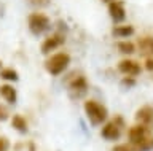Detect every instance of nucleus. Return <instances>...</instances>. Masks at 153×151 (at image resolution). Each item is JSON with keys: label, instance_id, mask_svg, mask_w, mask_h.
<instances>
[{"label": "nucleus", "instance_id": "obj_1", "mask_svg": "<svg viewBox=\"0 0 153 151\" xmlns=\"http://www.w3.org/2000/svg\"><path fill=\"white\" fill-rule=\"evenodd\" d=\"M152 127L143 126V124H137L132 126L129 129L128 135H129V143L136 145L140 151H150L153 150V135H152Z\"/></svg>", "mask_w": 153, "mask_h": 151}, {"label": "nucleus", "instance_id": "obj_2", "mask_svg": "<svg viewBox=\"0 0 153 151\" xmlns=\"http://www.w3.org/2000/svg\"><path fill=\"white\" fill-rule=\"evenodd\" d=\"M69 64H70V56L69 54L67 53H56V54H51L50 57L46 59L45 69L50 75L57 77V75L64 73V70L69 67Z\"/></svg>", "mask_w": 153, "mask_h": 151}, {"label": "nucleus", "instance_id": "obj_3", "mask_svg": "<svg viewBox=\"0 0 153 151\" xmlns=\"http://www.w3.org/2000/svg\"><path fill=\"white\" fill-rule=\"evenodd\" d=\"M85 113L88 116V119L91 121V124L99 126L107 119L108 111L102 103H99L97 100H86L85 102Z\"/></svg>", "mask_w": 153, "mask_h": 151}, {"label": "nucleus", "instance_id": "obj_4", "mask_svg": "<svg viewBox=\"0 0 153 151\" xmlns=\"http://www.w3.org/2000/svg\"><path fill=\"white\" fill-rule=\"evenodd\" d=\"M27 26H29V30L32 32L33 35H43L45 32L50 30L51 27V22H50V18L43 13H32L29 15V19H27Z\"/></svg>", "mask_w": 153, "mask_h": 151}, {"label": "nucleus", "instance_id": "obj_5", "mask_svg": "<svg viewBox=\"0 0 153 151\" xmlns=\"http://www.w3.org/2000/svg\"><path fill=\"white\" fill-rule=\"evenodd\" d=\"M121 129H123V119L121 118H117V119H113V121H108L107 124L102 127L100 135H102L105 140L115 141V140L120 138V135H121Z\"/></svg>", "mask_w": 153, "mask_h": 151}, {"label": "nucleus", "instance_id": "obj_6", "mask_svg": "<svg viewBox=\"0 0 153 151\" xmlns=\"http://www.w3.org/2000/svg\"><path fill=\"white\" fill-rule=\"evenodd\" d=\"M64 41H65V38L62 34H53L50 37H46L42 43V54H50L51 51L61 48L64 45Z\"/></svg>", "mask_w": 153, "mask_h": 151}, {"label": "nucleus", "instance_id": "obj_7", "mask_svg": "<svg viewBox=\"0 0 153 151\" xmlns=\"http://www.w3.org/2000/svg\"><path fill=\"white\" fill-rule=\"evenodd\" d=\"M118 70L121 72L124 77H134L136 78L140 73V64L134 59H123L118 64Z\"/></svg>", "mask_w": 153, "mask_h": 151}, {"label": "nucleus", "instance_id": "obj_8", "mask_svg": "<svg viewBox=\"0 0 153 151\" xmlns=\"http://www.w3.org/2000/svg\"><path fill=\"white\" fill-rule=\"evenodd\" d=\"M108 15L113 19V22H117V24L123 22L124 18H126V8H124L123 2H120V0L108 2Z\"/></svg>", "mask_w": 153, "mask_h": 151}, {"label": "nucleus", "instance_id": "obj_9", "mask_svg": "<svg viewBox=\"0 0 153 151\" xmlns=\"http://www.w3.org/2000/svg\"><path fill=\"white\" fill-rule=\"evenodd\" d=\"M69 91L72 94V97H83L86 91H88V81L85 77H75L69 84Z\"/></svg>", "mask_w": 153, "mask_h": 151}, {"label": "nucleus", "instance_id": "obj_10", "mask_svg": "<svg viewBox=\"0 0 153 151\" xmlns=\"http://www.w3.org/2000/svg\"><path fill=\"white\" fill-rule=\"evenodd\" d=\"M136 121L139 124L152 127L153 126V107L152 105H143L142 108H139L136 111Z\"/></svg>", "mask_w": 153, "mask_h": 151}, {"label": "nucleus", "instance_id": "obj_11", "mask_svg": "<svg viewBox=\"0 0 153 151\" xmlns=\"http://www.w3.org/2000/svg\"><path fill=\"white\" fill-rule=\"evenodd\" d=\"M137 49L145 57H153V37H142V38H139Z\"/></svg>", "mask_w": 153, "mask_h": 151}, {"label": "nucleus", "instance_id": "obj_12", "mask_svg": "<svg viewBox=\"0 0 153 151\" xmlns=\"http://www.w3.org/2000/svg\"><path fill=\"white\" fill-rule=\"evenodd\" d=\"M0 96H2V99H5L8 103H14L18 99L16 89H14L11 84H2V86H0Z\"/></svg>", "mask_w": 153, "mask_h": 151}, {"label": "nucleus", "instance_id": "obj_13", "mask_svg": "<svg viewBox=\"0 0 153 151\" xmlns=\"http://www.w3.org/2000/svg\"><path fill=\"white\" fill-rule=\"evenodd\" d=\"M112 32L118 38H128V37H131L134 34V27L132 26H115Z\"/></svg>", "mask_w": 153, "mask_h": 151}, {"label": "nucleus", "instance_id": "obj_14", "mask_svg": "<svg viewBox=\"0 0 153 151\" xmlns=\"http://www.w3.org/2000/svg\"><path fill=\"white\" fill-rule=\"evenodd\" d=\"M117 48L118 51L121 54H134L136 53V45L132 43V41H128V40H123V41H120V43L117 45Z\"/></svg>", "mask_w": 153, "mask_h": 151}, {"label": "nucleus", "instance_id": "obj_15", "mask_svg": "<svg viewBox=\"0 0 153 151\" xmlns=\"http://www.w3.org/2000/svg\"><path fill=\"white\" fill-rule=\"evenodd\" d=\"M11 126L19 132H27V121L21 115H14L11 119Z\"/></svg>", "mask_w": 153, "mask_h": 151}, {"label": "nucleus", "instance_id": "obj_16", "mask_svg": "<svg viewBox=\"0 0 153 151\" xmlns=\"http://www.w3.org/2000/svg\"><path fill=\"white\" fill-rule=\"evenodd\" d=\"M0 78L7 81H18V72L14 69H2L0 70Z\"/></svg>", "mask_w": 153, "mask_h": 151}, {"label": "nucleus", "instance_id": "obj_17", "mask_svg": "<svg viewBox=\"0 0 153 151\" xmlns=\"http://www.w3.org/2000/svg\"><path fill=\"white\" fill-rule=\"evenodd\" d=\"M112 151H140V150H139L136 145H132V143H121V145L113 146Z\"/></svg>", "mask_w": 153, "mask_h": 151}, {"label": "nucleus", "instance_id": "obj_18", "mask_svg": "<svg viewBox=\"0 0 153 151\" xmlns=\"http://www.w3.org/2000/svg\"><path fill=\"white\" fill-rule=\"evenodd\" d=\"M134 84H136V80H134V77H124L121 80V86L124 88H132Z\"/></svg>", "mask_w": 153, "mask_h": 151}, {"label": "nucleus", "instance_id": "obj_19", "mask_svg": "<svg viewBox=\"0 0 153 151\" xmlns=\"http://www.w3.org/2000/svg\"><path fill=\"white\" fill-rule=\"evenodd\" d=\"M27 2L30 3V5H33V7H38V8L50 5V0H27Z\"/></svg>", "mask_w": 153, "mask_h": 151}, {"label": "nucleus", "instance_id": "obj_20", "mask_svg": "<svg viewBox=\"0 0 153 151\" xmlns=\"http://www.w3.org/2000/svg\"><path fill=\"white\" fill-rule=\"evenodd\" d=\"M8 116H10L8 108L0 103V121H7V119H8Z\"/></svg>", "mask_w": 153, "mask_h": 151}, {"label": "nucleus", "instance_id": "obj_21", "mask_svg": "<svg viewBox=\"0 0 153 151\" xmlns=\"http://www.w3.org/2000/svg\"><path fill=\"white\" fill-rule=\"evenodd\" d=\"M8 138H5V137H0V151H7L8 150Z\"/></svg>", "mask_w": 153, "mask_h": 151}, {"label": "nucleus", "instance_id": "obj_22", "mask_svg": "<svg viewBox=\"0 0 153 151\" xmlns=\"http://www.w3.org/2000/svg\"><path fill=\"white\" fill-rule=\"evenodd\" d=\"M145 69L148 72H153V57H147L145 60Z\"/></svg>", "mask_w": 153, "mask_h": 151}, {"label": "nucleus", "instance_id": "obj_23", "mask_svg": "<svg viewBox=\"0 0 153 151\" xmlns=\"http://www.w3.org/2000/svg\"><path fill=\"white\" fill-rule=\"evenodd\" d=\"M104 2H112V0H104Z\"/></svg>", "mask_w": 153, "mask_h": 151}, {"label": "nucleus", "instance_id": "obj_24", "mask_svg": "<svg viewBox=\"0 0 153 151\" xmlns=\"http://www.w3.org/2000/svg\"><path fill=\"white\" fill-rule=\"evenodd\" d=\"M0 69H2V60H0Z\"/></svg>", "mask_w": 153, "mask_h": 151}]
</instances>
